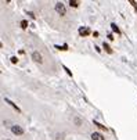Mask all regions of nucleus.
<instances>
[{
	"label": "nucleus",
	"mask_w": 137,
	"mask_h": 140,
	"mask_svg": "<svg viewBox=\"0 0 137 140\" xmlns=\"http://www.w3.org/2000/svg\"><path fill=\"white\" fill-rule=\"evenodd\" d=\"M54 10H56V13H57V14H58L60 17H65V15H66V7H65L64 3H61V1L56 3Z\"/></svg>",
	"instance_id": "f257e3e1"
},
{
	"label": "nucleus",
	"mask_w": 137,
	"mask_h": 140,
	"mask_svg": "<svg viewBox=\"0 0 137 140\" xmlns=\"http://www.w3.org/2000/svg\"><path fill=\"white\" fill-rule=\"evenodd\" d=\"M10 130H11V133H13L14 136H22V135L25 133L24 128H22L21 125H18V124H14L11 128H10Z\"/></svg>",
	"instance_id": "f03ea898"
},
{
	"label": "nucleus",
	"mask_w": 137,
	"mask_h": 140,
	"mask_svg": "<svg viewBox=\"0 0 137 140\" xmlns=\"http://www.w3.org/2000/svg\"><path fill=\"white\" fill-rule=\"evenodd\" d=\"M31 57H32V60L36 63V64H43V56H42L40 51H32V54H31Z\"/></svg>",
	"instance_id": "7ed1b4c3"
},
{
	"label": "nucleus",
	"mask_w": 137,
	"mask_h": 140,
	"mask_svg": "<svg viewBox=\"0 0 137 140\" xmlns=\"http://www.w3.org/2000/svg\"><path fill=\"white\" fill-rule=\"evenodd\" d=\"M78 33H79V36H82V38H86V36L90 35V29L87 26H80L79 31H78Z\"/></svg>",
	"instance_id": "20e7f679"
},
{
	"label": "nucleus",
	"mask_w": 137,
	"mask_h": 140,
	"mask_svg": "<svg viewBox=\"0 0 137 140\" xmlns=\"http://www.w3.org/2000/svg\"><path fill=\"white\" fill-rule=\"evenodd\" d=\"M90 137H91V140H105L104 135L100 133V132H93L90 135Z\"/></svg>",
	"instance_id": "39448f33"
},
{
	"label": "nucleus",
	"mask_w": 137,
	"mask_h": 140,
	"mask_svg": "<svg viewBox=\"0 0 137 140\" xmlns=\"http://www.w3.org/2000/svg\"><path fill=\"white\" fill-rule=\"evenodd\" d=\"M4 101H6V103H7L8 106H10V107H13L14 108V110H15L17 112H21V108L18 107V106H17L15 103H14V101H11V100L10 99H7V97H6V99H4Z\"/></svg>",
	"instance_id": "423d86ee"
},
{
	"label": "nucleus",
	"mask_w": 137,
	"mask_h": 140,
	"mask_svg": "<svg viewBox=\"0 0 137 140\" xmlns=\"http://www.w3.org/2000/svg\"><path fill=\"white\" fill-rule=\"evenodd\" d=\"M73 125H75V126H82V125H83V119H82L80 116H78V115H75L73 116Z\"/></svg>",
	"instance_id": "0eeeda50"
},
{
	"label": "nucleus",
	"mask_w": 137,
	"mask_h": 140,
	"mask_svg": "<svg viewBox=\"0 0 137 140\" xmlns=\"http://www.w3.org/2000/svg\"><path fill=\"white\" fill-rule=\"evenodd\" d=\"M54 140H65V135L64 133H56L54 135Z\"/></svg>",
	"instance_id": "6e6552de"
},
{
	"label": "nucleus",
	"mask_w": 137,
	"mask_h": 140,
	"mask_svg": "<svg viewBox=\"0 0 137 140\" xmlns=\"http://www.w3.org/2000/svg\"><path fill=\"white\" fill-rule=\"evenodd\" d=\"M103 49H104L105 51L108 53V54H112V49L109 47V44H108V43H105V42H104V44H103Z\"/></svg>",
	"instance_id": "1a4fd4ad"
},
{
	"label": "nucleus",
	"mask_w": 137,
	"mask_h": 140,
	"mask_svg": "<svg viewBox=\"0 0 137 140\" xmlns=\"http://www.w3.org/2000/svg\"><path fill=\"white\" fill-rule=\"evenodd\" d=\"M69 6L73 8H78L79 7V0H69Z\"/></svg>",
	"instance_id": "9d476101"
},
{
	"label": "nucleus",
	"mask_w": 137,
	"mask_h": 140,
	"mask_svg": "<svg viewBox=\"0 0 137 140\" xmlns=\"http://www.w3.org/2000/svg\"><path fill=\"white\" fill-rule=\"evenodd\" d=\"M93 124L96 125L97 128H100L101 130H107V126H104V125H103V124H100L98 121H93Z\"/></svg>",
	"instance_id": "9b49d317"
},
{
	"label": "nucleus",
	"mask_w": 137,
	"mask_h": 140,
	"mask_svg": "<svg viewBox=\"0 0 137 140\" xmlns=\"http://www.w3.org/2000/svg\"><path fill=\"white\" fill-rule=\"evenodd\" d=\"M111 28H112V31H113L115 33H118V35H121V29L118 28V25H116V24H113V22H112V24H111Z\"/></svg>",
	"instance_id": "f8f14e48"
},
{
	"label": "nucleus",
	"mask_w": 137,
	"mask_h": 140,
	"mask_svg": "<svg viewBox=\"0 0 137 140\" xmlns=\"http://www.w3.org/2000/svg\"><path fill=\"white\" fill-rule=\"evenodd\" d=\"M56 49H58V50H68V44L65 43V44H62V46H58V44H56Z\"/></svg>",
	"instance_id": "ddd939ff"
},
{
	"label": "nucleus",
	"mask_w": 137,
	"mask_h": 140,
	"mask_svg": "<svg viewBox=\"0 0 137 140\" xmlns=\"http://www.w3.org/2000/svg\"><path fill=\"white\" fill-rule=\"evenodd\" d=\"M21 28H22V29H26V28H28V21H26V19H22V21H21Z\"/></svg>",
	"instance_id": "4468645a"
},
{
	"label": "nucleus",
	"mask_w": 137,
	"mask_h": 140,
	"mask_svg": "<svg viewBox=\"0 0 137 140\" xmlns=\"http://www.w3.org/2000/svg\"><path fill=\"white\" fill-rule=\"evenodd\" d=\"M3 124H4V126H6V128H8V129H10V128L14 125V124H11V121H4Z\"/></svg>",
	"instance_id": "2eb2a0df"
},
{
	"label": "nucleus",
	"mask_w": 137,
	"mask_h": 140,
	"mask_svg": "<svg viewBox=\"0 0 137 140\" xmlns=\"http://www.w3.org/2000/svg\"><path fill=\"white\" fill-rule=\"evenodd\" d=\"M62 68H64V71H66V74L69 75V76H72V72H71V71H69V68H66V67H62Z\"/></svg>",
	"instance_id": "dca6fc26"
},
{
	"label": "nucleus",
	"mask_w": 137,
	"mask_h": 140,
	"mask_svg": "<svg viewBox=\"0 0 137 140\" xmlns=\"http://www.w3.org/2000/svg\"><path fill=\"white\" fill-rule=\"evenodd\" d=\"M26 14H28L29 17H31L32 19H35V14H33V13H31V11H26Z\"/></svg>",
	"instance_id": "f3484780"
},
{
	"label": "nucleus",
	"mask_w": 137,
	"mask_h": 140,
	"mask_svg": "<svg viewBox=\"0 0 137 140\" xmlns=\"http://www.w3.org/2000/svg\"><path fill=\"white\" fill-rule=\"evenodd\" d=\"M11 63H13V64H17V63H18V58L17 57H11Z\"/></svg>",
	"instance_id": "a211bd4d"
},
{
	"label": "nucleus",
	"mask_w": 137,
	"mask_h": 140,
	"mask_svg": "<svg viewBox=\"0 0 137 140\" xmlns=\"http://www.w3.org/2000/svg\"><path fill=\"white\" fill-rule=\"evenodd\" d=\"M109 40H113V36H112V33H108V36H107Z\"/></svg>",
	"instance_id": "6ab92c4d"
},
{
	"label": "nucleus",
	"mask_w": 137,
	"mask_h": 140,
	"mask_svg": "<svg viewBox=\"0 0 137 140\" xmlns=\"http://www.w3.org/2000/svg\"><path fill=\"white\" fill-rule=\"evenodd\" d=\"M6 1H7V3H10V1H11V0H6Z\"/></svg>",
	"instance_id": "aec40b11"
},
{
	"label": "nucleus",
	"mask_w": 137,
	"mask_h": 140,
	"mask_svg": "<svg viewBox=\"0 0 137 140\" xmlns=\"http://www.w3.org/2000/svg\"><path fill=\"white\" fill-rule=\"evenodd\" d=\"M4 140H10V139H4Z\"/></svg>",
	"instance_id": "412c9836"
}]
</instances>
